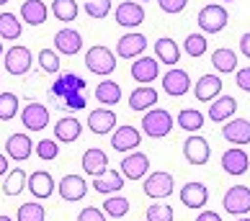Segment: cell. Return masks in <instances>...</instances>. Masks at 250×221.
Returning a JSON list of instances; mask_svg holds the SVG:
<instances>
[{
    "label": "cell",
    "mask_w": 250,
    "mask_h": 221,
    "mask_svg": "<svg viewBox=\"0 0 250 221\" xmlns=\"http://www.w3.org/2000/svg\"><path fill=\"white\" fill-rule=\"evenodd\" d=\"M222 77L219 75H201L196 80V85H193V95H196V100H201V103H211L214 98L222 95Z\"/></svg>",
    "instance_id": "18"
},
{
    "label": "cell",
    "mask_w": 250,
    "mask_h": 221,
    "mask_svg": "<svg viewBox=\"0 0 250 221\" xmlns=\"http://www.w3.org/2000/svg\"><path fill=\"white\" fill-rule=\"evenodd\" d=\"M85 13L101 21V18H106L111 13V0H85Z\"/></svg>",
    "instance_id": "45"
},
{
    "label": "cell",
    "mask_w": 250,
    "mask_h": 221,
    "mask_svg": "<svg viewBox=\"0 0 250 221\" xmlns=\"http://www.w3.org/2000/svg\"><path fill=\"white\" fill-rule=\"evenodd\" d=\"M39 67L49 75H57L60 72V54L54 49H42L39 52Z\"/></svg>",
    "instance_id": "43"
},
{
    "label": "cell",
    "mask_w": 250,
    "mask_h": 221,
    "mask_svg": "<svg viewBox=\"0 0 250 221\" xmlns=\"http://www.w3.org/2000/svg\"><path fill=\"white\" fill-rule=\"evenodd\" d=\"M21 124L29 131H44L49 126V108L42 103H29L21 110Z\"/></svg>",
    "instance_id": "10"
},
{
    "label": "cell",
    "mask_w": 250,
    "mask_h": 221,
    "mask_svg": "<svg viewBox=\"0 0 250 221\" xmlns=\"http://www.w3.org/2000/svg\"><path fill=\"white\" fill-rule=\"evenodd\" d=\"M235 113H237V100L232 95H219L209 106V118L214 124H225L229 118H235Z\"/></svg>",
    "instance_id": "24"
},
{
    "label": "cell",
    "mask_w": 250,
    "mask_h": 221,
    "mask_svg": "<svg viewBox=\"0 0 250 221\" xmlns=\"http://www.w3.org/2000/svg\"><path fill=\"white\" fill-rule=\"evenodd\" d=\"M0 221H13L11 216H3V214H0Z\"/></svg>",
    "instance_id": "52"
},
{
    "label": "cell",
    "mask_w": 250,
    "mask_h": 221,
    "mask_svg": "<svg viewBox=\"0 0 250 221\" xmlns=\"http://www.w3.org/2000/svg\"><path fill=\"white\" fill-rule=\"evenodd\" d=\"M60 196L64 201H70V203H75V201H83L88 196V183L83 180V175H64V178L60 180Z\"/></svg>",
    "instance_id": "15"
},
{
    "label": "cell",
    "mask_w": 250,
    "mask_h": 221,
    "mask_svg": "<svg viewBox=\"0 0 250 221\" xmlns=\"http://www.w3.org/2000/svg\"><path fill=\"white\" fill-rule=\"evenodd\" d=\"M5 152H8V157L16 160V162H23V160H29L31 154H34V142H31V136L29 134H11L8 136V142H5Z\"/></svg>",
    "instance_id": "19"
},
{
    "label": "cell",
    "mask_w": 250,
    "mask_h": 221,
    "mask_svg": "<svg viewBox=\"0 0 250 221\" xmlns=\"http://www.w3.org/2000/svg\"><path fill=\"white\" fill-rule=\"evenodd\" d=\"M5 3H11V0H0V5H5Z\"/></svg>",
    "instance_id": "54"
},
{
    "label": "cell",
    "mask_w": 250,
    "mask_h": 221,
    "mask_svg": "<svg viewBox=\"0 0 250 221\" xmlns=\"http://www.w3.org/2000/svg\"><path fill=\"white\" fill-rule=\"evenodd\" d=\"M175 124H178L183 131H199V129L204 126V113L196 110V108H183V110H178Z\"/></svg>",
    "instance_id": "36"
},
{
    "label": "cell",
    "mask_w": 250,
    "mask_h": 221,
    "mask_svg": "<svg viewBox=\"0 0 250 221\" xmlns=\"http://www.w3.org/2000/svg\"><path fill=\"white\" fill-rule=\"evenodd\" d=\"M157 5L163 8V13H181V11H186V5H188V0H157Z\"/></svg>",
    "instance_id": "46"
},
{
    "label": "cell",
    "mask_w": 250,
    "mask_h": 221,
    "mask_svg": "<svg viewBox=\"0 0 250 221\" xmlns=\"http://www.w3.org/2000/svg\"><path fill=\"white\" fill-rule=\"evenodd\" d=\"M240 52H243L245 57L250 59V31H248V34H243V39H240Z\"/></svg>",
    "instance_id": "49"
},
{
    "label": "cell",
    "mask_w": 250,
    "mask_h": 221,
    "mask_svg": "<svg viewBox=\"0 0 250 221\" xmlns=\"http://www.w3.org/2000/svg\"><path fill=\"white\" fill-rule=\"evenodd\" d=\"M157 75H160V62L155 57H137L132 62V77L140 85H150L152 80H157Z\"/></svg>",
    "instance_id": "20"
},
{
    "label": "cell",
    "mask_w": 250,
    "mask_h": 221,
    "mask_svg": "<svg viewBox=\"0 0 250 221\" xmlns=\"http://www.w3.org/2000/svg\"><path fill=\"white\" fill-rule=\"evenodd\" d=\"M80 134H83V126H80V121L75 116H64V118H60V121L54 124V139L62 142V144L78 142Z\"/></svg>",
    "instance_id": "26"
},
{
    "label": "cell",
    "mask_w": 250,
    "mask_h": 221,
    "mask_svg": "<svg viewBox=\"0 0 250 221\" xmlns=\"http://www.w3.org/2000/svg\"><path fill=\"white\" fill-rule=\"evenodd\" d=\"M250 167V160H248V152L240 149V147H232L222 154V170L227 175H245Z\"/></svg>",
    "instance_id": "25"
},
{
    "label": "cell",
    "mask_w": 250,
    "mask_h": 221,
    "mask_svg": "<svg viewBox=\"0 0 250 221\" xmlns=\"http://www.w3.org/2000/svg\"><path fill=\"white\" fill-rule=\"evenodd\" d=\"M137 3H147V0H137Z\"/></svg>",
    "instance_id": "56"
},
{
    "label": "cell",
    "mask_w": 250,
    "mask_h": 221,
    "mask_svg": "<svg viewBox=\"0 0 250 221\" xmlns=\"http://www.w3.org/2000/svg\"><path fill=\"white\" fill-rule=\"evenodd\" d=\"M85 67L93 72V75H101V77H108L111 72L116 70V54L106 49V47H90L85 52Z\"/></svg>",
    "instance_id": "3"
},
{
    "label": "cell",
    "mask_w": 250,
    "mask_h": 221,
    "mask_svg": "<svg viewBox=\"0 0 250 221\" xmlns=\"http://www.w3.org/2000/svg\"><path fill=\"white\" fill-rule=\"evenodd\" d=\"M225 3H235V0H225Z\"/></svg>",
    "instance_id": "57"
},
{
    "label": "cell",
    "mask_w": 250,
    "mask_h": 221,
    "mask_svg": "<svg viewBox=\"0 0 250 221\" xmlns=\"http://www.w3.org/2000/svg\"><path fill=\"white\" fill-rule=\"evenodd\" d=\"M237 221H250L248 216H237Z\"/></svg>",
    "instance_id": "53"
},
{
    "label": "cell",
    "mask_w": 250,
    "mask_h": 221,
    "mask_svg": "<svg viewBox=\"0 0 250 221\" xmlns=\"http://www.w3.org/2000/svg\"><path fill=\"white\" fill-rule=\"evenodd\" d=\"M0 54H3V39H0Z\"/></svg>",
    "instance_id": "55"
},
{
    "label": "cell",
    "mask_w": 250,
    "mask_h": 221,
    "mask_svg": "<svg viewBox=\"0 0 250 221\" xmlns=\"http://www.w3.org/2000/svg\"><path fill=\"white\" fill-rule=\"evenodd\" d=\"M173 190H175V180H173V175L165 172V170L152 172V175L145 178V196H150L155 201L173 196Z\"/></svg>",
    "instance_id": "5"
},
{
    "label": "cell",
    "mask_w": 250,
    "mask_h": 221,
    "mask_svg": "<svg viewBox=\"0 0 250 221\" xmlns=\"http://www.w3.org/2000/svg\"><path fill=\"white\" fill-rule=\"evenodd\" d=\"M211 67L222 75H227V72H235L237 70V54L232 49L222 47V49H214L211 52Z\"/></svg>",
    "instance_id": "32"
},
{
    "label": "cell",
    "mask_w": 250,
    "mask_h": 221,
    "mask_svg": "<svg viewBox=\"0 0 250 221\" xmlns=\"http://www.w3.org/2000/svg\"><path fill=\"white\" fill-rule=\"evenodd\" d=\"M78 3L75 0H52V16L62 23H72L78 18Z\"/></svg>",
    "instance_id": "35"
},
{
    "label": "cell",
    "mask_w": 250,
    "mask_h": 221,
    "mask_svg": "<svg viewBox=\"0 0 250 221\" xmlns=\"http://www.w3.org/2000/svg\"><path fill=\"white\" fill-rule=\"evenodd\" d=\"M183 157H186V162L193 165V167H201V165H207L209 157H211V147L204 136L191 134L188 139L183 142Z\"/></svg>",
    "instance_id": "6"
},
{
    "label": "cell",
    "mask_w": 250,
    "mask_h": 221,
    "mask_svg": "<svg viewBox=\"0 0 250 221\" xmlns=\"http://www.w3.org/2000/svg\"><path fill=\"white\" fill-rule=\"evenodd\" d=\"M96 100L101 106H116L122 100V88L114 80H101L96 88Z\"/></svg>",
    "instance_id": "33"
},
{
    "label": "cell",
    "mask_w": 250,
    "mask_h": 221,
    "mask_svg": "<svg viewBox=\"0 0 250 221\" xmlns=\"http://www.w3.org/2000/svg\"><path fill=\"white\" fill-rule=\"evenodd\" d=\"M88 129L93 134H98V136L114 131V129H116V113H114V110H108L106 106H101L98 110H90V113H88Z\"/></svg>",
    "instance_id": "21"
},
{
    "label": "cell",
    "mask_w": 250,
    "mask_h": 221,
    "mask_svg": "<svg viewBox=\"0 0 250 221\" xmlns=\"http://www.w3.org/2000/svg\"><path fill=\"white\" fill-rule=\"evenodd\" d=\"M196 221H222V216L214 214V211H201V214L196 216Z\"/></svg>",
    "instance_id": "50"
},
{
    "label": "cell",
    "mask_w": 250,
    "mask_h": 221,
    "mask_svg": "<svg viewBox=\"0 0 250 221\" xmlns=\"http://www.w3.org/2000/svg\"><path fill=\"white\" fill-rule=\"evenodd\" d=\"M54 49L62 52L64 57H72L83 49V34L78 29H62L54 34Z\"/></svg>",
    "instance_id": "22"
},
{
    "label": "cell",
    "mask_w": 250,
    "mask_h": 221,
    "mask_svg": "<svg viewBox=\"0 0 250 221\" xmlns=\"http://www.w3.org/2000/svg\"><path fill=\"white\" fill-rule=\"evenodd\" d=\"M145 49H147V36L137 34V31L124 34L122 39H119V44H116V54L122 59H137V57H142Z\"/></svg>",
    "instance_id": "13"
},
{
    "label": "cell",
    "mask_w": 250,
    "mask_h": 221,
    "mask_svg": "<svg viewBox=\"0 0 250 221\" xmlns=\"http://www.w3.org/2000/svg\"><path fill=\"white\" fill-rule=\"evenodd\" d=\"M21 21H18V16H13V13H0V39H11V41H16L18 36H21Z\"/></svg>",
    "instance_id": "37"
},
{
    "label": "cell",
    "mask_w": 250,
    "mask_h": 221,
    "mask_svg": "<svg viewBox=\"0 0 250 221\" xmlns=\"http://www.w3.org/2000/svg\"><path fill=\"white\" fill-rule=\"evenodd\" d=\"M78 221H106V216H104V211H101V208L88 206V208H83L78 214Z\"/></svg>",
    "instance_id": "47"
},
{
    "label": "cell",
    "mask_w": 250,
    "mask_h": 221,
    "mask_svg": "<svg viewBox=\"0 0 250 221\" xmlns=\"http://www.w3.org/2000/svg\"><path fill=\"white\" fill-rule=\"evenodd\" d=\"M0 175H8V157L0 154Z\"/></svg>",
    "instance_id": "51"
},
{
    "label": "cell",
    "mask_w": 250,
    "mask_h": 221,
    "mask_svg": "<svg viewBox=\"0 0 250 221\" xmlns=\"http://www.w3.org/2000/svg\"><path fill=\"white\" fill-rule=\"evenodd\" d=\"M104 211L108 216H114V219H124L129 214V201L124 196H108L104 201Z\"/></svg>",
    "instance_id": "40"
},
{
    "label": "cell",
    "mask_w": 250,
    "mask_h": 221,
    "mask_svg": "<svg viewBox=\"0 0 250 221\" xmlns=\"http://www.w3.org/2000/svg\"><path fill=\"white\" fill-rule=\"evenodd\" d=\"M145 216H147V221H173L175 211L168 203H152L145 211Z\"/></svg>",
    "instance_id": "44"
},
{
    "label": "cell",
    "mask_w": 250,
    "mask_h": 221,
    "mask_svg": "<svg viewBox=\"0 0 250 221\" xmlns=\"http://www.w3.org/2000/svg\"><path fill=\"white\" fill-rule=\"evenodd\" d=\"M157 98H160V93H157L155 88L140 85V88H134L132 93H129V108L132 110H150V108L157 106Z\"/></svg>",
    "instance_id": "27"
},
{
    "label": "cell",
    "mask_w": 250,
    "mask_h": 221,
    "mask_svg": "<svg viewBox=\"0 0 250 221\" xmlns=\"http://www.w3.org/2000/svg\"><path fill=\"white\" fill-rule=\"evenodd\" d=\"M229 21V13H227V8H222L217 3H209V5H204L199 16H196V23H199V29L204 34H219L222 29L227 26Z\"/></svg>",
    "instance_id": "4"
},
{
    "label": "cell",
    "mask_w": 250,
    "mask_h": 221,
    "mask_svg": "<svg viewBox=\"0 0 250 221\" xmlns=\"http://www.w3.org/2000/svg\"><path fill=\"white\" fill-rule=\"evenodd\" d=\"M16 116H18V95L0 93V121H11Z\"/></svg>",
    "instance_id": "41"
},
{
    "label": "cell",
    "mask_w": 250,
    "mask_h": 221,
    "mask_svg": "<svg viewBox=\"0 0 250 221\" xmlns=\"http://www.w3.org/2000/svg\"><path fill=\"white\" fill-rule=\"evenodd\" d=\"M26 183H29V175H26L21 167L8 170L5 183H3V193H5V196H18V193H23Z\"/></svg>",
    "instance_id": "34"
},
{
    "label": "cell",
    "mask_w": 250,
    "mask_h": 221,
    "mask_svg": "<svg viewBox=\"0 0 250 221\" xmlns=\"http://www.w3.org/2000/svg\"><path fill=\"white\" fill-rule=\"evenodd\" d=\"M209 201V188L204 185V183H186V185L181 188V203L191 208V211H201L204 206H207Z\"/></svg>",
    "instance_id": "12"
},
{
    "label": "cell",
    "mask_w": 250,
    "mask_h": 221,
    "mask_svg": "<svg viewBox=\"0 0 250 221\" xmlns=\"http://www.w3.org/2000/svg\"><path fill=\"white\" fill-rule=\"evenodd\" d=\"M155 59L168 64V67H175L181 59V47L175 44V39H170V36H163V39L155 41Z\"/></svg>",
    "instance_id": "28"
},
{
    "label": "cell",
    "mask_w": 250,
    "mask_h": 221,
    "mask_svg": "<svg viewBox=\"0 0 250 221\" xmlns=\"http://www.w3.org/2000/svg\"><path fill=\"white\" fill-rule=\"evenodd\" d=\"M114 18L124 29H137V26L145 23V8L137 0H124V3H119L114 8Z\"/></svg>",
    "instance_id": "8"
},
{
    "label": "cell",
    "mask_w": 250,
    "mask_h": 221,
    "mask_svg": "<svg viewBox=\"0 0 250 221\" xmlns=\"http://www.w3.org/2000/svg\"><path fill=\"white\" fill-rule=\"evenodd\" d=\"M222 136L235 147L250 144V121L248 118H229V121H225V126H222Z\"/></svg>",
    "instance_id": "17"
},
{
    "label": "cell",
    "mask_w": 250,
    "mask_h": 221,
    "mask_svg": "<svg viewBox=\"0 0 250 221\" xmlns=\"http://www.w3.org/2000/svg\"><path fill=\"white\" fill-rule=\"evenodd\" d=\"M47 219V211L42 203H21V208L16 211V221H44Z\"/></svg>",
    "instance_id": "38"
},
{
    "label": "cell",
    "mask_w": 250,
    "mask_h": 221,
    "mask_svg": "<svg viewBox=\"0 0 250 221\" xmlns=\"http://www.w3.org/2000/svg\"><path fill=\"white\" fill-rule=\"evenodd\" d=\"M52 98L60 100V103L67 110H83L85 108V80L75 72H64L62 77L54 80L52 85Z\"/></svg>",
    "instance_id": "1"
},
{
    "label": "cell",
    "mask_w": 250,
    "mask_h": 221,
    "mask_svg": "<svg viewBox=\"0 0 250 221\" xmlns=\"http://www.w3.org/2000/svg\"><path fill=\"white\" fill-rule=\"evenodd\" d=\"M235 82L240 90H245V93H250V67H243V70H235Z\"/></svg>",
    "instance_id": "48"
},
{
    "label": "cell",
    "mask_w": 250,
    "mask_h": 221,
    "mask_svg": "<svg viewBox=\"0 0 250 221\" xmlns=\"http://www.w3.org/2000/svg\"><path fill=\"white\" fill-rule=\"evenodd\" d=\"M31 62H34V57H31L29 47H23V44H13V47L5 52V70L16 77L26 75V72L31 70Z\"/></svg>",
    "instance_id": "9"
},
{
    "label": "cell",
    "mask_w": 250,
    "mask_h": 221,
    "mask_svg": "<svg viewBox=\"0 0 250 221\" xmlns=\"http://www.w3.org/2000/svg\"><path fill=\"white\" fill-rule=\"evenodd\" d=\"M173 116L168 113L165 108H152L142 116V129H145V136L150 139H163L173 131Z\"/></svg>",
    "instance_id": "2"
},
{
    "label": "cell",
    "mask_w": 250,
    "mask_h": 221,
    "mask_svg": "<svg viewBox=\"0 0 250 221\" xmlns=\"http://www.w3.org/2000/svg\"><path fill=\"white\" fill-rule=\"evenodd\" d=\"M122 188H124V178H122V172H116V170H106L104 175H98L93 180L96 193H119Z\"/></svg>",
    "instance_id": "31"
},
{
    "label": "cell",
    "mask_w": 250,
    "mask_h": 221,
    "mask_svg": "<svg viewBox=\"0 0 250 221\" xmlns=\"http://www.w3.org/2000/svg\"><path fill=\"white\" fill-rule=\"evenodd\" d=\"M163 90L170 98H181L191 90V77L186 70H168L163 77Z\"/></svg>",
    "instance_id": "16"
},
{
    "label": "cell",
    "mask_w": 250,
    "mask_h": 221,
    "mask_svg": "<svg viewBox=\"0 0 250 221\" xmlns=\"http://www.w3.org/2000/svg\"><path fill=\"white\" fill-rule=\"evenodd\" d=\"M222 206L232 216L250 214V188L248 185H232L225 193V198H222Z\"/></svg>",
    "instance_id": "7"
},
{
    "label": "cell",
    "mask_w": 250,
    "mask_h": 221,
    "mask_svg": "<svg viewBox=\"0 0 250 221\" xmlns=\"http://www.w3.org/2000/svg\"><path fill=\"white\" fill-rule=\"evenodd\" d=\"M49 16V8L44 0H26L21 5V21L26 26H42Z\"/></svg>",
    "instance_id": "30"
},
{
    "label": "cell",
    "mask_w": 250,
    "mask_h": 221,
    "mask_svg": "<svg viewBox=\"0 0 250 221\" xmlns=\"http://www.w3.org/2000/svg\"><path fill=\"white\" fill-rule=\"evenodd\" d=\"M140 142H142V134L137 131L134 126H129V124L116 126L114 136H111V147H114L116 152H132V149L140 147Z\"/></svg>",
    "instance_id": "14"
},
{
    "label": "cell",
    "mask_w": 250,
    "mask_h": 221,
    "mask_svg": "<svg viewBox=\"0 0 250 221\" xmlns=\"http://www.w3.org/2000/svg\"><path fill=\"white\" fill-rule=\"evenodd\" d=\"M183 49H186L188 57H204L207 49H209L207 36H204V34H188L186 41H183Z\"/></svg>",
    "instance_id": "39"
},
{
    "label": "cell",
    "mask_w": 250,
    "mask_h": 221,
    "mask_svg": "<svg viewBox=\"0 0 250 221\" xmlns=\"http://www.w3.org/2000/svg\"><path fill=\"white\" fill-rule=\"evenodd\" d=\"M147 170H150V157L145 152L126 154L122 160V167H119V172H124L122 178H126V180H142Z\"/></svg>",
    "instance_id": "11"
},
{
    "label": "cell",
    "mask_w": 250,
    "mask_h": 221,
    "mask_svg": "<svg viewBox=\"0 0 250 221\" xmlns=\"http://www.w3.org/2000/svg\"><path fill=\"white\" fill-rule=\"evenodd\" d=\"M106 170H108V154L104 149H98V147H90V149L83 154V172L98 178V175H104Z\"/></svg>",
    "instance_id": "29"
},
{
    "label": "cell",
    "mask_w": 250,
    "mask_h": 221,
    "mask_svg": "<svg viewBox=\"0 0 250 221\" xmlns=\"http://www.w3.org/2000/svg\"><path fill=\"white\" fill-rule=\"evenodd\" d=\"M34 154H36L39 160H47V162L57 160V154H60V144H57V139H42L39 144L34 147Z\"/></svg>",
    "instance_id": "42"
},
{
    "label": "cell",
    "mask_w": 250,
    "mask_h": 221,
    "mask_svg": "<svg viewBox=\"0 0 250 221\" xmlns=\"http://www.w3.org/2000/svg\"><path fill=\"white\" fill-rule=\"evenodd\" d=\"M26 188H29V193L34 198H49L52 193H54V178H52V172L47 170H36L29 175V183H26Z\"/></svg>",
    "instance_id": "23"
}]
</instances>
